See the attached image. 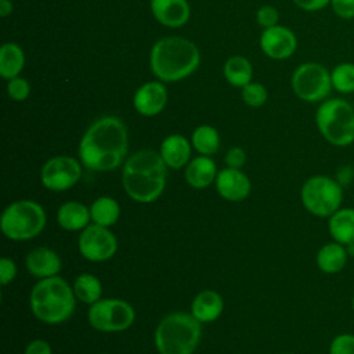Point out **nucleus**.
<instances>
[{
    "mask_svg": "<svg viewBox=\"0 0 354 354\" xmlns=\"http://www.w3.org/2000/svg\"><path fill=\"white\" fill-rule=\"evenodd\" d=\"M292 90L304 102H322L332 91L330 71L318 62L300 64L292 75Z\"/></svg>",
    "mask_w": 354,
    "mask_h": 354,
    "instance_id": "nucleus-9",
    "label": "nucleus"
},
{
    "mask_svg": "<svg viewBox=\"0 0 354 354\" xmlns=\"http://www.w3.org/2000/svg\"><path fill=\"white\" fill-rule=\"evenodd\" d=\"M245 160H246V155L243 149L239 147H234L228 149L225 155V163L228 167H232V169H241L245 165Z\"/></svg>",
    "mask_w": 354,
    "mask_h": 354,
    "instance_id": "nucleus-36",
    "label": "nucleus"
},
{
    "mask_svg": "<svg viewBox=\"0 0 354 354\" xmlns=\"http://www.w3.org/2000/svg\"><path fill=\"white\" fill-rule=\"evenodd\" d=\"M267 97H268L267 90L261 83L250 82L242 87V100L249 106H253V108L261 106L267 101Z\"/></svg>",
    "mask_w": 354,
    "mask_h": 354,
    "instance_id": "nucleus-30",
    "label": "nucleus"
},
{
    "mask_svg": "<svg viewBox=\"0 0 354 354\" xmlns=\"http://www.w3.org/2000/svg\"><path fill=\"white\" fill-rule=\"evenodd\" d=\"M328 230L332 239L347 246L354 245V209L340 207L328 218Z\"/></svg>",
    "mask_w": 354,
    "mask_h": 354,
    "instance_id": "nucleus-19",
    "label": "nucleus"
},
{
    "mask_svg": "<svg viewBox=\"0 0 354 354\" xmlns=\"http://www.w3.org/2000/svg\"><path fill=\"white\" fill-rule=\"evenodd\" d=\"M30 86L28 80H25L21 76L12 77L7 83V94L14 101H25L29 97Z\"/></svg>",
    "mask_w": 354,
    "mask_h": 354,
    "instance_id": "nucleus-31",
    "label": "nucleus"
},
{
    "mask_svg": "<svg viewBox=\"0 0 354 354\" xmlns=\"http://www.w3.org/2000/svg\"><path fill=\"white\" fill-rule=\"evenodd\" d=\"M329 354H354V335L340 333L329 344Z\"/></svg>",
    "mask_w": 354,
    "mask_h": 354,
    "instance_id": "nucleus-32",
    "label": "nucleus"
},
{
    "mask_svg": "<svg viewBox=\"0 0 354 354\" xmlns=\"http://www.w3.org/2000/svg\"><path fill=\"white\" fill-rule=\"evenodd\" d=\"M25 65V54L17 43H4L0 48V75L10 80L19 76Z\"/></svg>",
    "mask_w": 354,
    "mask_h": 354,
    "instance_id": "nucleus-24",
    "label": "nucleus"
},
{
    "mask_svg": "<svg viewBox=\"0 0 354 354\" xmlns=\"http://www.w3.org/2000/svg\"><path fill=\"white\" fill-rule=\"evenodd\" d=\"M353 311H354V296H353Z\"/></svg>",
    "mask_w": 354,
    "mask_h": 354,
    "instance_id": "nucleus-40",
    "label": "nucleus"
},
{
    "mask_svg": "<svg viewBox=\"0 0 354 354\" xmlns=\"http://www.w3.org/2000/svg\"><path fill=\"white\" fill-rule=\"evenodd\" d=\"M159 153L169 167L181 169L183 166L188 165L191 156V145L184 136L171 134L162 141Z\"/></svg>",
    "mask_w": 354,
    "mask_h": 354,
    "instance_id": "nucleus-18",
    "label": "nucleus"
},
{
    "mask_svg": "<svg viewBox=\"0 0 354 354\" xmlns=\"http://www.w3.org/2000/svg\"><path fill=\"white\" fill-rule=\"evenodd\" d=\"M216 189L224 199L238 202L249 195L250 180L241 169L225 167L217 173Z\"/></svg>",
    "mask_w": 354,
    "mask_h": 354,
    "instance_id": "nucleus-15",
    "label": "nucleus"
},
{
    "mask_svg": "<svg viewBox=\"0 0 354 354\" xmlns=\"http://www.w3.org/2000/svg\"><path fill=\"white\" fill-rule=\"evenodd\" d=\"M153 17L167 28H180L189 19L191 10L187 0H151Z\"/></svg>",
    "mask_w": 354,
    "mask_h": 354,
    "instance_id": "nucleus-16",
    "label": "nucleus"
},
{
    "mask_svg": "<svg viewBox=\"0 0 354 354\" xmlns=\"http://www.w3.org/2000/svg\"><path fill=\"white\" fill-rule=\"evenodd\" d=\"M82 176V166L72 156H55L48 159L41 170V184L51 191H65L73 187Z\"/></svg>",
    "mask_w": 354,
    "mask_h": 354,
    "instance_id": "nucleus-11",
    "label": "nucleus"
},
{
    "mask_svg": "<svg viewBox=\"0 0 354 354\" xmlns=\"http://www.w3.org/2000/svg\"><path fill=\"white\" fill-rule=\"evenodd\" d=\"M25 263L29 274L41 279L58 275L62 267L59 256L48 248L33 249L28 253Z\"/></svg>",
    "mask_w": 354,
    "mask_h": 354,
    "instance_id": "nucleus-17",
    "label": "nucleus"
},
{
    "mask_svg": "<svg viewBox=\"0 0 354 354\" xmlns=\"http://www.w3.org/2000/svg\"><path fill=\"white\" fill-rule=\"evenodd\" d=\"M75 301L73 288L58 275L40 279L29 296L33 315L46 324H61L66 321L75 310Z\"/></svg>",
    "mask_w": 354,
    "mask_h": 354,
    "instance_id": "nucleus-4",
    "label": "nucleus"
},
{
    "mask_svg": "<svg viewBox=\"0 0 354 354\" xmlns=\"http://www.w3.org/2000/svg\"><path fill=\"white\" fill-rule=\"evenodd\" d=\"M335 12L342 19L354 18V0H330L329 4Z\"/></svg>",
    "mask_w": 354,
    "mask_h": 354,
    "instance_id": "nucleus-34",
    "label": "nucleus"
},
{
    "mask_svg": "<svg viewBox=\"0 0 354 354\" xmlns=\"http://www.w3.org/2000/svg\"><path fill=\"white\" fill-rule=\"evenodd\" d=\"M129 137L124 123L116 116L97 119L83 134L79 159L90 170L109 171L119 167L126 156Z\"/></svg>",
    "mask_w": 354,
    "mask_h": 354,
    "instance_id": "nucleus-1",
    "label": "nucleus"
},
{
    "mask_svg": "<svg viewBox=\"0 0 354 354\" xmlns=\"http://www.w3.org/2000/svg\"><path fill=\"white\" fill-rule=\"evenodd\" d=\"M285 354H290V353H285Z\"/></svg>",
    "mask_w": 354,
    "mask_h": 354,
    "instance_id": "nucleus-41",
    "label": "nucleus"
},
{
    "mask_svg": "<svg viewBox=\"0 0 354 354\" xmlns=\"http://www.w3.org/2000/svg\"><path fill=\"white\" fill-rule=\"evenodd\" d=\"M185 181L194 188H206L217 177L216 163L206 155L192 159L185 167Z\"/></svg>",
    "mask_w": 354,
    "mask_h": 354,
    "instance_id": "nucleus-22",
    "label": "nucleus"
},
{
    "mask_svg": "<svg viewBox=\"0 0 354 354\" xmlns=\"http://www.w3.org/2000/svg\"><path fill=\"white\" fill-rule=\"evenodd\" d=\"M167 102V90L162 82H148L140 86L133 97L136 111L142 116H155Z\"/></svg>",
    "mask_w": 354,
    "mask_h": 354,
    "instance_id": "nucleus-14",
    "label": "nucleus"
},
{
    "mask_svg": "<svg viewBox=\"0 0 354 354\" xmlns=\"http://www.w3.org/2000/svg\"><path fill=\"white\" fill-rule=\"evenodd\" d=\"M25 354H53L51 353V347L47 342L37 339L30 342L26 348H25Z\"/></svg>",
    "mask_w": 354,
    "mask_h": 354,
    "instance_id": "nucleus-38",
    "label": "nucleus"
},
{
    "mask_svg": "<svg viewBox=\"0 0 354 354\" xmlns=\"http://www.w3.org/2000/svg\"><path fill=\"white\" fill-rule=\"evenodd\" d=\"M223 299L216 290H202L199 292L191 304V314L199 322H212L220 317L223 313Z\"/></svg>",
    "mask_w": 354,
    "mask_h": 354,
    "instance_id": "nucleus-20",
    "label": "nucleus"
},
{
    "mask_svg": "<svg viewBox=\"0 0 354 354\" xmlns=\"http://www.w3.org/2000/svg\"><path fill=\"white\" fill-rule=\"evenodd\" d=\"M77 245L82 256L94 263L111 259L118 249V241L113 232L108 227L98 224H91L82 230Z\"/></svg>",
    "mask_w": 354,
    "mask_h": 354,
    "instance_id": "nucleus-12",
    "label": "nucleus"
},
{
    "mask_svg": "<svg viewBox=\"0 0 354 354\" xmlns=\"http://www.w3.org/2000/svg\"><path fill=\"white\" fill-rule=\"evenodd\" d=\"M46 212L33 201H17L8 205L0 220L3 234L11 241H29L46 227Z\"/></svg>",
    "mask_w": 354,
    "mask_h": 354,
    "instance_id": "nucleus-7",
    "label": "nucleus"
},
{
    "mask_svg": "<svg viewBox=\"0 0 354 354\" xmlns=\"http://www.w3.org/2000/svg\"><path fill=\"white\" fill-rule=\"evenodd\" d=\"M332 88L340 94L354 93V62H340L330 71Z\"/></svg>",
    "mask_w": 354,
    "mask_h": 354,
    "instance_id": "nucleus-29",
    "label": "nucleus"
},
{
    "mask_svg": "<svg viewBox=\"0 0 354 354\" xmlns=\"http://www.w3.org/2000/svg\"><path fill=\"white\" fill-rule=\"evenodd\" d=\"M15 275H17L15 263L8 257H3L0 260V281H1V285L10 283L15 278Z\"/></svg>",
    "mask_w": 354,
    "mask_h": 354,
    "instance_id": "nucleus-35",
    "label": "nucleus"
},
{
    "mask_svg": "<svg viewBox=\"0 0 354 354\" xmlns=\"http://www.w3.org/2000/svg\"><path fill=\"white\" fill-rule=\"evenodd\" d=\"M257 22L264 28H272L275 25H278V19H279V14L278 10L272 6H263L259 8L257 14H256Z\"/></svg>",
    "mask_w": 354,
    "mask_h": 354,
    "instance_id": "nucleus-33",
    "label": "nucleus"
},
{
    "mask_svg": "<svg viewBox=\"0 0 354 354\" xmlns=\"http://www.w3.org/2000/svg\"><path fill=\"white\" fill-rule=\"evenodd\" d=\"M166 163L153 149L133 153L123 165L122 184L126 194L141 203L158 199L166 185Z\"/></svg>",
    "mask_w": 354,
    "mask_h": 354,
    "instance_id": "nucleus-2",
    "label": "nucleus"
},
{
    "mask_svg": "<svg viewBox=\"0 0 354 354\" xmlns=\"http://www.w3.org/2000/svg\"><path fill=\"white\" fill-rule=\"evenodd\" d=\"M12 11V4L8 0H0V14L1 17H7Z\"/></svg>",
    "mask_w": 354,
    "mask_h": 354,
    "instance_id": "nucleus-39",
    "label": "nucleus"
},
{
    "mask_svg": "<svg viewBox=\"0 0 354 354\" xmlns=\"http://www.w3.org/2000/svg\"><path fill=\"white\" fill-rule=\"evenodd\" d=\"M90 218V209L86 205L76 201L62 203L57 213L58 224L66 231L84 230L88 225Z\"/></svg>",
    "mask_w": 354,
    "mask_h": 354,
    "instance_id": "nucleus-23",
    "label": "nucleus"
},
{
    "mask_svg": "<svg viewBox=\"0 0 354 354\" xmlns=\"http://www.w3.org/2000/svg\"><path fill=\"white\" fill-rule=\"evenodd\" d=\"M293 3L304 11H319L330 4V0H293Z\"/></svg>",
    "mask_w": 354,
    "mask_h": 354,
    "instance_id": "nucleus-37",
    "label": "nucleus"
},
{
    "mask_svg": "<svg viewBox=\"0 0 354 354\" xmlns=\"http://www.w3.org/2000/svg\"><path fill=\"white\" fill-rule=\"evenodd\" d=\"M201 333V322L192 314L173 313L156 326L155 344L160 354H192Z\"/></svg>",
    "mask_w": 354,
    "mask_h": 354,
    "instance_id": "nucleus-5",
    "label": "nucleus"
},
{
    "mask_svg": "<svg viewBox=\"0 0 354 354\" xmlns=\"http://www.w3.org/2000/svg\"><path fill=\"white\" fill-rule=\"evenodd\" d=\"M73 293L77 300L91 306L101 299L102 285L97 277L91 274H80L73 282Z\"/></svg>",
    "mask_w": 354,
    "mask_h": 354,
    "instance_id": "nucleus-27",
    "label": "nucleus"
},
{
    "mask_svg": "<svg viewBox=\"0 0 354 354\" xmlns=\"http://www.w3.org/2000/svg\"><path fill=\"white\" fill-rule=\"evenodd\" d=\"M191 141H192V145L194 148L202 153V155H212L214 152H217L218 147H220V136H218V131L209 126V124H202V126H198L194 133H192V137H191Z\"/></svg>",
    "mask_w": 354,
    "mask_h": 354,
    "instance_id": "nucleus-28",
    "label": "nucleus"
},
{
    "mask_svg": "<svg viewBox=\"0 0 354 354\" xmlns=\"http://www.w3.org/2000/svg\"><path fill=\"white\" fill-rule=\"evenodd\" d=\"M90 214L94 224H98L102 227H111L119 220L120 206L111 196H100L91 203Z\"/></svg>",
    "mask_w": 354,
    "mask_h": 354,
    "instance_id": "nucleus-25",
    "label": "nucleus"
},
{
    "mask_svg": "<svg viewBox=\"0 0 354 354\" xmlns=\"http://www.w3.org/2000/svg\"><path fill=\"white\" fill-rule=\"evenodd\" d=\"M90 325L101 332H122L129 329L136 318L133 307L120 299H100L88 308Z\"/></svg>",
    "mask_w": 354,
    "mask_h": 354,
    "instance_id": "nucleus-10",
    "label": "nucleus"
},
{
    "mask_svg": "<svg viewBox=\"0 0 354 354\" xmlns=\"http://www.w3.org/2000/svg\"><path fill=\"white\" fill-rule=\"evenodd\" d=\"M224 76L230 84L243 87L253 76L252 64L242 55H232L224 65Z\"/></svg>",
    "mask_w": 354,
    "mask_h": 354,
    "instance_id": "nucleus-26",
    "label": "nucleus"
},
{
    "mask_svg": "<svg viewBox=\"0 0 354 354\" xmlns=\"http://www.w3.org/2000/svg\"><path fill=\"white\" fill-rule=\"evenodd\" d=\"M319 134L335 147L354 142V106L343 98H326L315 112Z\"/></svg>",
    "mask_w": 354,
    "mask_h": 354,
    "instance_id": "nucleus-6",
    "label": "nucleus"
},
{
    "mask_svg": "<svg viewBox=\"0 0 354 354\" xmlns=\"http://www.w3.org/2000/svg\"><path fill=\"white\" fill-rule=\"evenodd\" d=\"M201 54L188 39L169 36L158 40L149 55L153 75L160 82H178L196 71Z\"/></svg>",
    "mask_w": 354,
    "mask_h": 354,
    "instance_id": "nucleus-3",
    "label": "nucleus"
},
{
    "mask_svg": "<svg viewBox=\"0 0 354 354\" xmlns=\"http://www.w3.org/2000/svg\"><path fill=\"white\" fill-rule=\"evenodd\" d=\"M260 47L263 53L272 59H286L296 51L297 39L289 28L275 25L263 30L260 36Z\"/></svg>",
    "mask_w": 354,
    "mask_h": 354,
    "instance_id": "nucleus-13",
    "label": "nucleus"
},
{
    "mask_svg": "<svg viewBox=\"0 0 354 354\" xmlns=\"http://www.w3.org/2000/svg\"><path fill=\"white\" fill-rule=\"evenodd\" d=\"M101 354H104V353H101Z\"/></svg>",
    "mask_w": 354,
    "mask_h": 354,
    "instance_id": "nucleus-42",
    "label": "nucleus"
},
{
    "mask_svg": "<svg viewBox=\"0 0 354 354\" xmlns=\"http://www.w3.org/2000/svg\"><path fill=\"white\" fill-rule=\"evenodd\" d=\"M348 250L344 245L337 242H329L319 248L315 261L318 268L325 274H337L340 272L348 260Z\"/></svg>",
    "mask_w": 354,
    "mask_h": 354,
    "instance_id": "nucleus-21",
    "label": "nucleus"
},
{
    "mask_svg": "<svg viewBox=\"0 0 354 354\" xmlns=\"http://www.w3.org/2000/svg\"><path fill=\"white\" fill-rule=\"evenodd\" d=\"M301 203L307 212L317 217L329 218L343 202L342 184L328 176H313L301 187Z\"/></svg>",
    "mask_w": 354,
    "mask_h": 354,
    "instance_id": "nucleus-8",
    "label": "nucleus"
}]
</instances>
